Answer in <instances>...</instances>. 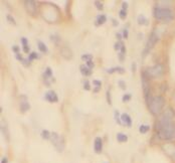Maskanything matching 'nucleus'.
I'll use <instances>...</instances> for the list:
<instances>
[{"instance_id":"nucleus-5","label":"nucleus","mask_w":175,"mask_h":163,"mask_svg":"<svg viewBox=\"0 0 175 163\" xmlns=\"http://www.w3.org/2000/svg\"><path fill=\"white\" fill-rule=\"evenodd\" d=\"M50 142L55 147V150L60 153H62L65 149V142L62 140V137H60L57 132H52V138H50Z\"/></svg>"},{"instance_id":"nucleus-35","label":"nucleus","mask_w":175,"mask_h":163,"mask_svg":"<svg viewBox=\"0 0 175 163\" xmlns=\"http://www.w3.org/2000/svg\"><path fill=\"white\" fill-rule=\"evenodd\" d=\"M93 84H94V86H95L96 88H101V87H102V82L99 81V80H94Z\"/></svg>"},{"instance_id":"nucleus-47","label":"nucleus","mask_w":175,"mask_h":163,"mask_svg":"<svg viewBox=\"0 0 175 163\" xmlns=\"http://www.w3.org/2000/svg\"><path fill=\"white\" fill-rule=\"evenodd\" d=\"M1 163H8V158L6 156H4L3 158L1 159Z\"/></svg>"},{"instance_id":"nucleus-25","label":"nucleus","mask_w":175,"mask_h":163,"mask_svg":"<svg viewBox=\"0 0 175 163\" xmlns=\"http://www.w3.org/2000/svg\"><path fill=\"white\" fill-rule=\"evenodd\" d=\"M81 58L87 63V62H90V60H93V55H90V53H85V55H83L82 57H81Z\"/></svg>"},{"instance_id":"nucleus-37","label":"nucleus","mask_w":175,"mask_h":163,"mask_svg":"<svg viewBox=\"0 0 175 163\" xmlns=\"http://www.w3.org/2000/svg\"><path fill=\"white\" fill-rule=\"evenodd\" d=\"M115 72L119 73H125V68L122 67H115Z\"/></svg>"},{"instance_id":"nucleus-26","label":"nucleus","mask_w":175,"mask_h":163,"mask_svg":"<svg viewBox=\"0 0 175 163\" xmlns=\"http://www.w3.org/2000/svg\"><path fill=\"white\" fill-rule=\"evenodd\" d=\"M94 4H95V6L97 7L98 10H100V11H102L103 8H104V5L101 1H99V0H96V1H94Z\"/></svg>"},{"instance_id":"nucleus-36","label":"nucleus","mask_w":175,"mask_h":163,"mask_svg":"<svg viewBox=\"0 0 175 163\" xmlns=\"http://www.w3.org/2000/svg\"><path fill=\"white\" fill-rule=\"evenodd\" d=\"M20 40H21V43H22V47H28V40H27V39H25V37H21Z\"/></svg>"},{"instance_id":"nucleus-11","label":"nucleus","mask_w":175,"mask_h":163,"mask_svg":"<svg viewBox=\"0 0 175 163\" xmlns=\"http://www.w3.org/2000/svg\"><path fill=\"white\" fill-rule=\"evenodd\" d=\"M60 55L67 60H70L73 57V53L72 49L68 47H62L60 48Z\"/></svg>"},{"instance_id":"nucleus-6","label":"nucleus","mask_w":175,"mask_h":163,"mask_svg":"<svg viewBox=\"0 0 175 163\" xmlns=\"http://www.w3.org/2000/svg\"><path fill=\"white\" fill-rule=\"evenodd\" d=\"M141 82H142V89H143L144 92V96H145L146 102L148 104L151 100V97H150L151 89H150V84H149V79L147 78V76L144 73L141 76Z\"/></svg>"},{"instance_id":"nucleus-4","label":"nucleus","mask_w":175,"mask_h":163,"mask_svg":"<svg viewBox=\"0 0 175 163\" xmlns=\"http://www.w3.org/2000/svg\"><path fill=\"white\" fill-rule=\"evenodd\" d=\"M164 72V68L161 63H156L153 67H149L147 68L145 71H144V73L147 76L148 79H155V78H159L163 75Z\"/></svg>"},{"instance_id":"nucleus-49","label":"nucleus","mask_w":175,"mask_h":163,"mask_svg":"<svg viewBox=\"0 0 175 163\" xmlns=\"http://www.w3.org/2000/svg\"><path fill=\"white\" fill-rule=\"evenodd\" d=\"M119 58H120V62H123V60H124V57H125V55H122V53H120V52H119Z\"/></svg>"},{"instance_id":"nucleus-32","label":"nucleus","mask_w":175,"mask_h":163,"mask_svg":"<svg viewBox=\"0 0 175 163\" xmlns=\"http://www.w3.org/2000/svg\"><path fill=\"white\" fill-rule=\"evenodd\" d=\"M118 86L120 87L122 90H124V91L126 90V83L123 80H119L118 81Z\"/></svg>"},{"instance_id":"nucleus-16","label":"nucleus","mask_w":175,"mask_h":163,"mask_svg":"<svg viewBox=\"0 0 175 163\" xmlns=\"http://www.w3.org/2000/svg\"><path fill=\"white\" fill-rule=\"evenodd\" d=\"M107 21V16L105 14H100L97 16V19H96V25H102L104 23H106Z\"/></svg>"},{"instance_id":"nucleus-51","label":"nucleus","mask_w":175,"mask_h":163,"mask_svg":"<svg viewBox=\"0 0 175 163\" xmlns=\"http://www.w3.org/2000/svg\"><path fill=\"white\" fill-rule=\"evenodd\" d=\"M100 89H101V88H95V89H94V93H99Z\"/></svg>"},{"instance_id":"nucleus-20","label":"nucleus","mask_w":175,"mask_h":163,"mask_svg":"<svg viewBox=\"0 0 175 163\" xmlns=\"http://www.w3.org/2000/svg\"><path fill=\"white\" fill-rule=\"evenodd\" d=\"M117 140H118L120 143H124V142L128 141V136L123 133H118L117 134Z\"/></svg>"},{"instance_id":"nucleus-2","label":"nucleus","mask_w":175,"mask_h":163,"mask_svg":"<svg viewBox=\"0 0 175 163\" xmlns=\"http://www.w3.org/2000/svg\"><path fill=\"white\" fill-rule=\"evenodd\" d=\"M153 15L157 20H160V21L169 22L174 18L173 11L170 8H168V7L156 6L154 8Z\"/></svg>"},{"instance_id":"nucleus-41","label":"nucleus","mask_w":175,"mask_h":163,"mask_svg":"<svg viewBox=\"0 0 175 163\" xmlns=\"http://www.w3.org/2000/svg\"><path fill=\"white\" fill-rule=\"evenodd\" d=\"M15 58H16V60H18V62H21V63H22V62H23V60H24V58L22 57L21 55H19V53H17V55H15Z\"/></svg>"},{"instance_id":"nucleus-12","label":"nucleus","mask_w":175,"mask_h":163,"mask_svg":"<svg viewBox=\"0 0 175 163\" xmlns=\"http://www.w3.org/2000/svg\"><path fill=\"white\" fill-rule=\"evenodd\" d=\"M94 150H95L96 153H101L103 150V141L101 137H97L94 141Z\"/></svg>"},{"instance_id":"nucleus-46","label":"nucleus","mask_w":175,"mask_h":163,"mask_svg":"<svg viewBox=\"0 0 175 163\" xmlns=\"http://www.w3.org/2000/svg\"><path fill=\"white\" fill-rule=\"evenodd\" d=\"M116 37H117V39H118L119 41H121V39H123V35H122L121 33H117L116 34Z\"/></svg>"},{"instance_id":"nucleus-28","label":"nucleus","mask_w":175,"mask_h":163,"mask_svg":"<svg viewBox=\"0 0 175 163\" xmlns=\"http://www.w3.org/2000/svg\"><path fill=\"white\" fill-rule=\"evenodd\" d=\"M50 40H52V41H54L55 44H58L60 41V37L58 36V35L54 34V35H52V36H50Z\"/></svg>"},{"instance_id":"nucleus-14","label":"nucleus","mask_w":175,"mask_h":163,"mask_svg":"<svg viewBox=\"0 0 175 163\" xmlns=\"http://www.w3.org/2000/svg\"><path fill=\"white\" fill-rule=\"evenodd\" d=\"M80 71H81V73H82L83 76H85V77H89V76L92 75V70H90L86 65H81Z\"/></svg>"},{"instance_id":"nucleus-9","label":"nucleus","mask_w":175,"mask_h":163,"mask_svg":"<svg viewBox=\"0 0 175 163\" xmlns=\"http://www.w3.org/2000/svg\"><path fill=\"white\" fill-rule=\"evenodd\" d=\"M19 108H20V112H21V113H26L30 109V104L28 100H27V97L25 95L20 96Z\"/></svg>"},{"instance_id":"nucleus-45","label":"nucleus","mask_w":175,"mask_h":163,"mask_svg":"<svg viewBox=\"0 0 175 163\" xmlns=\"http://www.w3.org/2000/svg\"><path fill=\"white\" fill-rule=\"evenodd\" d=\"M131 70H132V72H133V73H135L136 72V63H132V68H131Z\"/></svg>"},{"instance_id":"nucleus-27","label":"nucleus","mask_w":175,"mask_h":163,"mask_svg":"<svg viewBox=\"0 0 175 163\" xmlns=\"http://www.w3.org/2000/svg\"><path fill=\"white\" fill-rule=\"evenodd\" d=\"M131 98H132L131 94H125V95H123V97H122V102L123 103H127V102L131 100Z\"/></svg>"},{"instance_id":"nucleus-24","label":"nucleus","mask_w":175,"mask_h":163,"mask_svg":"<svg viewBox=\"0 0 175 163\" xmlns=\"http://www.w3.org/2000/svg\"><path fill=\"white\" fill-rule=\"evenodd\" d=\"M37 58H38V55H37L35 52H32L29 53L28 58H27V60H28L29 63H30V62H32V60H37Z\"/></svg>"},{"instance_id":"nucleus-21","label":"nucleus","mask_w":175,"mask_h":163,"mask_svg":"<svg viewBox=\"0 0 175 163\" xmlns=\"http://www.w3.org/2000/svg\"><path fill=\"white\" fill-rule=\"evenodd\" d=\"M41 138L44 140H50L52 138V133L49 130H42L41 131Z\"/></svg>"},{"instance_id":"nucleus-30","label":"nucleus","mask_w":175,"mask_h":163,"mask_svg":"<svg viewBox=\"0 0 175 163\" xmlns=\"http://www.w3.org/2000/svg\"><path fill=\"white\" fill-rule=\"evenodd\" d=\"M119 16H120V18L122 19H125L127 17V10L121 9L120 11H119Z\"/></svg>"},{"instance_id":"nucleus-8","label":"nucleus","mask_w":175,"mask_h":163,"mask_svg":"<svg viewBox=\"0 0 175 163\" xmlns=\"http://www.w3.org/2000/svg\"><path fill=\"white\" fill-rule=\"evenodd\" d=\"M24 7L26 9L27 13L30 14L31 16H35L37 12L36 2L33 0H25L24 1Z\"/></svg>"},{"instance_id":"nucleus-17","label":"nucleus","mask_w":175,"mask_h":163,"mask_svg":"<svg viewBox=\"0 0 175 163\" xmlns=\"http://www.w3.org/2000/svg\"><path fill=\"white\" fill-rule=\"evenodd\" d=\"M54 73H52V68L49 67H47L45 68V72L44 73V82H49V79H52Z\"/></svg>"},{"instance_id":"nucleus-38","label":"nucleus","mask_w":175,"mask_h":163,"mask_svg":"<svg viewBox=\"0 0 175 163\" xmlns=\"http://www.w3.org/2000/svg\"><path fill=\"white\" fill-rule=\"evenodd\" d=\"M86 65L90 68V70H93L94 68H95V63H93V60H90V62H87L86 63Z\"/></svg>"},{"instance_id":"nucleus-1","label":"nucleus","mask_w":175,"mask_h":163,"mask_svg":"<svg viewBox=\"0 0 175 163\" xmlns=\"http://www.w3.org/2000/svg\"><path fill=\"white\" fill-rule=\"evenodd\" d=\"M156 130L162 140L172 141L175 139V123H173L170 117L161 115L157 121Z\"/></svg>"},{"instance_id":"nucleus-48","label":"nucleus","mask_w":175,"mask_h":163,"mask_svg":"<svg viewBox=\"0 0 175 163\" xmlns=\"http://www.w3.org/2000/svg\"><path fill=\"white\" fill-rule=\"evenodd\" d=\"M111 20H112V22H113L114 26H118V25H119V22H118V21H116V19H115V18H112Z\"/></svg>"},{"instance_id":"nucleus-33","label":"nucleus","mask_w":175,"mask_h":163,"mask_svg":"<svg viewBox=\"0 0 175 163\" xmlns=\"http://www.w3.org/2000/svg\"><path fill=\"white\" fill-rule=\"evenodd\" d=\"M84 90H86V91H90L91 90V84H90V82L89 81H86V82H84Z\"/></svg>"},{"instance_id":"nucleus-10","label":"nucleus","mask_w":175,"mask_h":163,"mask_svg":"<svg viewBox=\"0 0 175 163\" xmlns=\"http://www.w3.org/2000/svg\"><path fill=\"white\" fill-rule=\"evenodd\" d=\"M44 99L45 101L49 102V103H57L58 102V97L54 91H47L44 94Z\"/></svg>"},{"instance_id":"nucleus-23","label":"nucleus","mask_w":175,"mask_h":163,"mask_svg":"<svg viewBox=\"0 0 175 163\" xmlns=\"http://www.w3.org/2000/svg\"><path fill=\"white\" fill-rule=\"evenodd\" d=\"M114 118H115V121L117 122V124L118 125H123L122 124V121H121V115L117 110H115V112H114Z\"/></svg>"},{"instance_id":"nucleus-19","label":"nucleus","mask_w":175,"mask_h":163,"mask_svg":"<svg viewBox=\"0 0 175 163\" xmlns=\"http://www.w3.org/2000/svg\"><path fill=\"white\" fill-rule=\"evenodd\" d=\"M1 131H2V134L5 136V139L8 141V139H9V134H8V129H7V126L5 125L4 126V122L3 120H2L1 122Z\"/></svg>"},{"instance_id":"nucleus-13","label":"nucleus","mask_w":175,"mask_h":163,"mask_svg":"<svg viewBox=\"0 0 175 163\" xmlns=\"http://www.w3.org/2000/svg\"><path fill=\"white\" fill-rule=\"evenodd\" d=\"M121 121H122V123H124L125 125H127L128 127L132 126V119H131V117L128 115V114H126V113L122 114V115H121Z\"/></svg>"},{"instance_id":"nucleus-22","label":"nucleus","mask_w":175,"mask_h":163,"mask_svg":"<svg viewBox=\"0 0 175 163\" xmlns=\"http://www.w3.org/2000/svg\"><path fill=\"white\" fill-rule=\"evenodd\" d=\"M149 130H150V126H148V125L142 124L140 125V127H139V131H140L141 134H146Z\"/></svg>"},{"instance_id":"nucleus-43","label":"nucleus","mask_w":175,"mask_h":163,"mask_svg":"<svg viewBox=\"0 0 175 163\" xmlns=\"http://www.w3.org/2000/svg\"><path fill=\"white\" fill-rule=\"evenodd\" d=\"M120 53H122V55H126V47H125V45H124V43H123V45H122V47L120 49Z\"/></svg>"},{"instance_id":"nucleus-15","label":"nucleus","mask_w":175,"mask_h":163,"mask_svg":"<svg viewBox=\"0 0 175 163\" xmlns=\"http://www.w3.org/2000/svg\"><path fill=\"white\" fill-rule=\"evenodd\" d=\"M37 47H38L39 52H41L42 53H47L49 52V48L45 45V43H44L41 40H37Z\"/></svg>"},{"instance_id":"nucleus-7","label":"nucleus","mask_w":175,"mask_h":163,"mask_svg":"<svg viewBox=\"0 0 175 163\" xmlns=\"http://www.w3.org/2000/svg\"><path fill=\"white\" fill-rule=\"evenodd\" d=\"M158 40H159L158 33L156 32V30H153V31H152V33L150 34V36H149V39H148V42H147L146 48H145V50H144V55H146V53L148 52L149 50H150L151 48L156 44Z\"/></svg>"},{"instance_id":"nucleus-18","label":"nucleus","mask_w":175,"mask_h":163,"mask_svg":"<svg viewBox=\"0 0 175 163\" xmlns=\"http://www.w3.org/2000/svg\"><path fill=\"white\" fill-rule=\"evenodd\" d=\"M137 22H138L139 25H147L148 24V19L143 14H139L138 17H137Z\"/></svg>"},{"instance_id":"nucleus-44","label":"nucleus","mask_w":175,"mask_h":163,"mask_svg":"<svg viewBox=\"0 0 175 163\" xmlns=\"http://www.w3.org/2000/svg\"><path fill=\"white\" fill-rule=\"evenodd\" d=\"M107 73H116V72H115V68H108V70H107Z\"/></svg>"},{"instance_id":"nucleus-29","label":"nucleus","mask_w":175,"mask_h":163,"mask_svg":"<svg viewBox=\"0 0 175 163\" xmlns=\"http://www.w3.org/2000/svg\"><path fill=\"white\" fill-rule=\"evenodd\" d=\"M6 18H7V21L10 22L11 24L16 25V21H15V19H14L13 16H11L10 14H7V15H6Z\"/></svg>"},{"instance_id":"nucleus-40","label":"nucleus","mask_w":175,"mask_h":163,"mask_svg":"<svg viewBox=\"0 0 175 163\" xmlns=\"http://www.w3.org/2000/svg\"><path fill=\"white\" fill-rule=\"evenodd\" d=\"M128 6H129L128 2H126V1L122 2V9H124V10H127V9H128Z\"/></svg>"},{"instance_id":"nucleus-39","label":"nucleus","mask_w":175,"mask_h":163,"mask_svg":"<svg viewBox=\"0 0 175 163\" xmlns=\"http://www.w3.org/2000/svg\"><path fill=\"white\" fill-rule=\"evenodd\" d=\"M12 50H13V52L17 55V53L20 52V48H19L18 45H13V47H12Z\"/></svg>"},{"instance_id":"nucleus-42","label":"nucleus","mask_w":175,"mask_h":163,"mask_svg":"<svg viewBox=\"0 0 175 163\" xmlns=\"http://www.w3.org/2000/svg\"><path fill=\"white\" fill-rule=\"evenodd\" d=\"M128 34H129V31H128V29L125 28L123 30V39H128Z\"/></svg>"},{"instance_id":"nucleus-34","label":"nucleus","mask_w":175,"mask_h":163,"mask_svg":"<svg viewBox=\"0 0 175 163\" xmlns=\"http://www.w3.org/2000/svg\"><path fill=\"white\" fill-rule=\"evenodd\" d=\"M106 98H107V103L109 105H112V100H111V94H110V91H107L106 92Z\"/></svg>"},{"instance_id":"nucleus-50","label":"nucleus","mask_w":175,"mask_h":163,"mask_svg":"<svg viewBox=\"0 0 175 163\" xmlns=\"http://www.w3.org/2000/svg\"><path fill=\"white\" fill-rule=\"evenodd\" d=\"M22 48H23V52H24L25 53H28V52H29V47H23Z\"/></svg>"},{"instance_id":"nucleus-31","label":"nucleus","mask_w":175,"mask_h":163,"mask_svg":"<svg viewBox=\"0 0 175 163\" xmlns=\"http://www.w3.org/2000/svg\"><path fill=\"white\" fill-rule=\"evenodd\" d=\"M122 45H123V42H122V41H117L115 44H114V48H115V50H118V52H120Z\"/></svg>"},{"instance_id":"nucleus-3","label":"nucleus","mask_w":175,"mask_h":163,"mask_svg":"<svg viewBox=\"0 0 175 163\" xmlns=\"http://www.w3.org/2000/svg\"><path fill=\"white\" fill-rule=\"evenodd\" d=\"M164 105H165V100L162 96H155L153 98H151L150 102L148 103V108L149 111L152 115L157 116L161 113V111L163 110Z\"/></svg>"},{"instance_id":"nucleus-52","label":"nucleus","mask_w":175,"mask_h":163,"mask_svg":"<svg viewBox=\"0 0 175 163\" xmlns=\"http://www.w3.org/2000/svg\"><path fill=\"white\" fill-rule=\"evenodd\" d=\"M105 163H107V162H105Z\"/></svg>"}]
</instances>
